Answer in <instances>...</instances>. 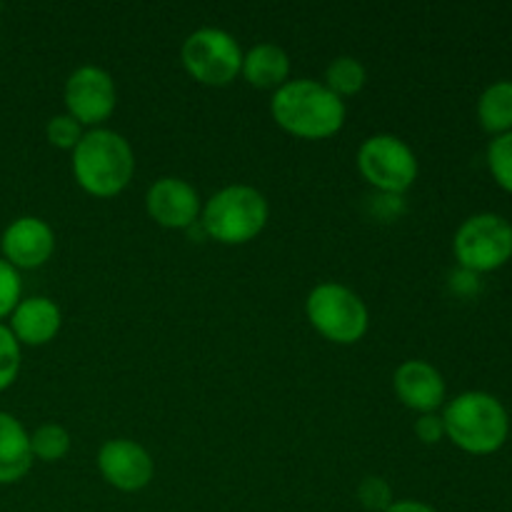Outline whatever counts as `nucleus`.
Instances as JSON below:
<instances>
[{
  "label": "nucleus",
  "mask_w": 512,
  "mask_h": 512,
  "mask_svg": "<svg viewBox=\"0 0 512 512\" xmlns=\"http://www.w3.org/2000/svg\"><path fill=\"white\" fill-rule=\"evenodd\" d=\"M488 168L493 173L495 183L512 193V130L505 135H498L488 145Z\"/></svg>",
  "instance_id": "nucleus-20"
},
{
  "label": "nucleus",
  "mask_w": 512,
  "mask_h": 512,
  "mask_svg": "<svg viewBox=\"0 0 512 512\" xmlns=\"http://www.w3.org/2000/svg\"><path fill=\"white\" fill-rule=\"evenodd\" d=\"M270 115L285 133L300 140H328L345 125V100L323 80H288L270 100Z\"/></svg>",
  "instance_id": "nucleus-1"
},
{
  "label": "nucleus",
  "mask_w": 512,
  "mask_h": 512,
  "mask_svg": "<svg viewBox=\"0 0 512 512\" xmlns=\"http://www.w3.org/2000/svg\"><path fill=\"white\" fill-rule=\"evenodd\" d=\"M325 85L333 90L338 98H350V95H358L360 90L368 83V70L353 55H338L335 60H330V65L325 68Z\"/></svg>",
  "instance_id": "nucleus-18"
},
{
  "label": "nucleus",
  "mask_w": 512,
  "mask_h": 512,
  "mask_svg": "<svg viewBox=\"0 0 512 512\" xmlns=\"http://www.w3.org/2000/svg\"><path fill=\"white\" fill-rule=\"evenodd\" d=\"M478 120L483 130L505 135L512 130V80H498L488 85L478 100Z\"/></svg>",
  "instance_id": "nucleus-17"
},
{
  "label": "nucleus",
  "mask_w": 512,
  "mask_h": 512,
  "mask_svg": "<svg viewBox=\"0 0 512 512\" xmlns=\"http://www.w3.org/2000/svg\"><path fill=\"white\" fill-rule=\"evenodd\" d=\"M95 463L105 483L120 493H140L155 475V463L148 450L128 438L105 440Z\"/></svg>",
  "instance_id": "nucleus-10"
},
{
  "label": "nucleus",
  "mask_w": 512,
  "mask_h": 512,
  "mask_svg": "<svg viewBox=\"0 0 512 512\" xmlns=\"http://www.w3.org/2000/svg\"><path fill=\"white\" fill-rule=\"evenodd\" d=\"M70 433L58 423L40 425L35 433H30V453L33 460H43V463H58L70 453Z\"/></svg>",
  "instance_id": "nucleus-19"
},
{
  "label": "nucleus",
  "mask_w": 512,
  "mask_h": 512,
  "mask_svg": "<svg viewBox=\"0 0 512 512\" xmlns=\"http://www.w3.org/2000/svg\"><path fill=\"white\" fill-rule=\"evenodd\" d=\"M453 250L468 273H493L512 258V223L498 213L473 215L455 233Z\"/></svg>",
  "instance_id": "nucleus-8"
},
{
  "label": "nucleus",
  "mask_w": 512,
  "mask_h": 512,
  "mask_svg": "<svg viewBox=\"0 0 512 512\" xmlns=\"http://www.w3.org/2000/svg\"><path fill=\"white\" fill-rule=\"evenodd\" d=\"M145 210L150 220L168 230H190L200 220V195L188 180L165 175L158 178L145 193Z\"/></svg>",
  "instance_id": "nucleus-11"
},
{
  "label": "nucleus",
  "mask_w": 512,
  "mask_h": 512,
  "mask_svg": "<svg viewBox=\"0 0 512 512\" xmlns=\"http://www.w3.org/2000/svg\"><path fill=\"white\" fill-rule=\"evenodd\" d=\"M393 390L405 408L415 413H435L445 405V378L428 360H405L393 373Z\"/></svg>",
  "instance_id": "nucleus-13"
},
{
  "label": "nucleus",
  "mask_w": 512,
  "mask_h": 512,
  "mask_svg": "<svg viewBox=\"0 0 512 512\" xmlns=\"http://www.w3.org/2000/svg\"><path fill=\"white\" fill-rule=\"evenodd\" d=\"M20 343L15 340V335L10 333L8 325L0 323V393L8 390L10 385L18 380L20 373Z\"/></svg>",
  "instance_id": "nucleus-21"
},
{
  "label": "nucleus",
  "mask_w": 512,
  "mask_h": 512,
  "mask_svg": "<svg viewBox=\"0 0 512 512\" xmlns=\"http://www.w3.org/2000/svg\"><path fill=\"white\" fill-rule=\"evenodd\" d=\"M355 163H358L365 183L385 195L408 193L418 180L420 170L415 150L393 133H378L365 138L360 143Z\"/></svg>",
  "instance_id": "nucleus-6"
},
{
  "label": "nucleus",
  "mask_w": 512,
  "mask_h": 512,
  "mask_svg": "<svg viewBox=\"0 0 512 512\" xmlns=\"http://www.w3.org/2000/svg\"><path fill=\"white\" fill-rule=\"evenodd\" d=\"M63 325V313H60L58 303L45 295H33V298H23L18 308L10 313V333L15 335L20 345H48L55 340Z\"/></svg>",
  "instance_id": "nucleus-14"
},
{
  "label": "nucleus",
  "mask_w": 512,
  "mask_h": 512,
  "mask_svg": "<svg viewBox=\"0 0 512 512\" xmlns=\"http://www.w3.org/2000/svg\"><path fill=\"white\" fill-rule=\"evenodd\" d=\"M413 430H415V435H418L420 443H425V445H435L445 438V425H443V418H440L438 413L420 415V418L415 420Z\"/></svg>",
  "instance_id": "nucleus-25"
},
{
  "label": "nucleus",
  "mask_w": 512,
  "mask_h": 512,
  "mask_svg": "<svg viewBox=\"0 0 512 512\" xmlns=\"http://www.w3.org/2000/svg\"><path fill=\"white\" fill-rule=\"evenodd\" d=\"M65 108L83 128H100L118 105V88L113 75L98 65H80L65 80Z\"/></svg>",
  "instance_id": "nucleus-9"
},
{
  "label": "nucleus",
  "mask_w": 512,
  "mask_h": 512,
  "mask_svg": "<svg viewBox=\"0 0 512 512\" xmlns=\"http://www.w3.org/2000/svg\"><path fill=\"white\" fill-rule=\"evenodd\" d=\"M305 315L315 333L335 345L360 343L370 328L368 305L343 283L315 285L305 300Z\"/></svg>",
  "instance_id": "nucleus-5"
},
{
  "label": "nucleus",
  "mask_w": 512,
  "mask_h": 512,
  "mask_svg": "<svg viewBox=\"0 0 512 512\" xmlns=\"http://www.w3.org/2000/svg\"><path fill=\"white\" fill-rule=\"evenodd\" d=\"M180 60L190 78L208 88H225L243 68V48L223 28H198L183 40Z\"/></svg>",
  "instance_id": "nucleus-7"
},
{
  "label": "nucleus",
  "mask_w": 512,
  "mask_h": 512,
  "mask_svg": "<svg viewBox=\"0 0 512 512\" xmlns=\"http://www.w3.org/2000/svg\"><path fill=\"white\" fill-rule=\"evenodd\" d=\"M270 218L268 198L253 185H225L200 210L205 238L220 245H245L258 238Z\"/></svg>",
  "instance_id": "nucleus-4"
},
{
  "label": "nucleus",
  "mask_w": 512,
  "mask_h": 512,
  "mask_svg": "<svg viewBox=\"0 0 512 512\" xmlns=\"http://www.w3.org/2000/svg\"><path fill=\"white\" fill-rule=\"evenodd\" d=\"M355 495H358V503L368 512H385L395 503L393 488L380 475H368V478L360 480Z\"/></svg>",
  "instance_id": "nucleus-22"
},
{
  "label": "nucleus",
  "mask_w": 512,
  "mask_h": 512,
  "mask_svg": "<svg viewBox=\"0 0 512 512\" xmlns=\"http://www.w3.org/2000/svg\"><path fill=\"white\" fill-rule=\"evenodd\" d=\"M0 250L3 260H8L15 270H35L55 253V233L43 218L23 215L5 228Z\"/></svg>",
  "instance_id": "nucleus-12"
},
{
  "label": "nucleus",
  "mask_w": 512,
  "mask_h": 512,
  "mask_svg": "<svg viewBox=\"0 0 512 512\" xmlns=\"http://www.w3.org/2000/svg\"><path fill=\"white\" fill-rule=\"evenodd\" d=\"M73 178L93 198H115L135 175V153L128 140L108 128L85 130L70 158Z\"/></svg>",
  "instance_id": "nucleus-2"
},
{
  "label": "nucleus",
  "mask_w": 512,
  "mask_h": 512,
  "mask_svg": "<svg viewBox=\"0 0 512 512\" xmlns=\"http://www.w3.org/2000/svg\"><path fill=\"white\" fill-rule=\"evenodd\" d=\"M33 468L30 433L15 415L0 410V485L23 480Z\"/></svg>",
  "instance_id": "nucleus-15"
},
{
  "label": "nucleus",
  "mask_w": 512,
  "mask_h": 512,
  "mask_svg": "<svg viewBox=\"0 0 512 512\" xmlns=\"http://www.w3.org/2000/svg\"><path fill=\"white\" fill-rule=\"evenodd\" d=\"M23 300V280L20 270H15L8 260L0 258V320L10 318L18 303Z\"/></svg>",
  "instance_id": "nucleus-24"
},
{
  "label": "nucleus",
  "mask_w": 512,
  "mask_h": 512,
  "mask_svg": "<svg viewBox=\"0 0 512 512\" xmlns=\"http://www.w3.org/2000/svg\"><path fill=\"white\" fill-rule=\"evenodd\" d=\"M240 75L253 88L278 90L290 80V55L275 43H258L243 53V68Z\"/></svg>",
  "instance_id": "nucleus-16"
},
{
  "label": "nucleus",
  "mask_w": 512,
  "mask_h": 512,
  "mask_svg": "<svg viewBox=\"0 0 512 512\" xmlns=\"http://www.w3.org/2000/svg\"><path fill=\"white\" fill-rule=\"evenodd\" d=\"M445 438L470 455H493L510 435L505 405L483 390H468L450 400L443 410Z\"/></svg>",
  "instance_id": "nucleus-3"
},
{
  "label": "nucleus",
  "mask_w": 512,
  "mask_h": 512,
  "mask_svg": "<svg viewBox=\"0 0 512 512\" xmlns=\"http://www.w3.org/2000/svg\"><path fill=\"white\" fill-rule=\"evenodd\" d=\"M385 512H438L430 508L428 503H420V500H395Z\"/></svg>",
  "instance_id": "nucleus-26"
},
{
  "label": "nucleus",
  "mask_w": 512,
  "mask_h": 512,
  "mask_svg": "<svg viewBox=\"0 0 512 512\" xmlns=\"http://www.w3.org/2000/svg\"><path fill=\"white\" fill-rule=\"evenodd\" d=\"M83 133V125L75 118H70L68 113L53 115V118L48 120V125H45V138H48V143L58 150H70V153H73L75 145L80 143Z\"/></svg>",
  "instance_id": "nucleus-23"
}]
</instances>
